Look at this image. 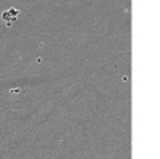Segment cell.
Returning <instances> with one entry per match:
<instances>
[{"mask_svg":"<svg viewBox=\"0 0 160 159\" xmlns=\"http://www.w3.org/2000/svg\"><path fill=\"white\" fill-rule=\"evenodd\" d=\"M8 13H10V16H11L13 21H16V18L19 16V10H16V8H10Z\"/></svg>","mask_w":160,"mask_h":159,"instance_id":"obj_1","label":"cell"},{"mask_svg":"<svg viewBox=\"0 0 160 159\" xmlns=\"http://www.w3.org/2000/svg\"><path fill=\"white\" fill-rule=\"evenodd\" d=\"M2 18H3V21H5V23H8V21H13V19H11V16H10V13H8V10L2 13ZM13 23H15V21H13Z\"/></svg>","mask_w":160,"mask_h":159,"instance_id":"obj_2","label":"cell"}]
</instances>
